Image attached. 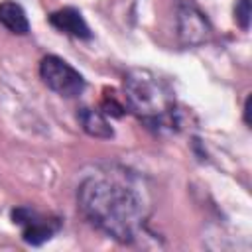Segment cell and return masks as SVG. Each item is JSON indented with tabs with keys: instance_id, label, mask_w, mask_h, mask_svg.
I'll list each match as a JSON object with an SVG mask.
<instances>
[{
	"instance_id": "5",
	"label": "cell",
	"mask_w": 252,
	"mask_h": 252,
	"mask_svg": "<svg viewBox=\"0 0 252 252\" xmlns=\"http://www.w3.org/2000/svg\"><path fill=\"white\" fill-rule=\"evenodd\" d=\"M211 28L205 20V16L193 8V6H183L179 10V35L185 43L189 45H197L203 43L209 35Z\"/></svg>"
},
{
	"instance_id": "2",
	"label": "cell",
	"mask_w": 252,
	"mask_h": 252,
	"mask_svg": "<svg viewBox=\"0 0 252 252\" xmlns=\"http://www.w3.org/2000/svg\"><path fill=\"white\" fill-rule=\"evenodd\" d=\"M124 93L128 108L152 128H165L175 124V96L173 91L148 69H134L124 79Z\"/></svg>"
},
{
	"instance_id": "8",
	"label": "cell",
	"mask_w": 252,
	"mask_h": 252,
	"mask_svg": "<svg viewBox=\"0 0 252 252\" xmlns=\"http://www.w3.org/2000/svg\"><path fill=\"white\" fill-rule=\"evenodd\" d=\"M79 122L83 126V130L94 138H112L114 136V130L110 126V122L106 120V116L98 110H93V108H81L79 110Z\"/></svg>"
},
{
	"instance_id": "9",
	"label": "cell",
	"mask_w": 252,
	"mask_h": 252,
	"mask_svg": "<svg viewBox=\"0 0 252 252\" xmlns=\"http://www.w3.org/2000/svg\"><path fill=\"white\" fill-rule=\"evenodd\" d=\"M236 22L246 30L250 22V0H238L236 2Z\"/></svg>"
},
{
	"instance_id": "1",
	"label": "cell",
	"mask_w": 252,
	"mask_h": 252,
	"mask_svg": "<svg viewBox=\"0 0 252 252\" xmlns=\"http://www.w3.org/2000/svg\"><path fill=\"white\" fill-rule=\"evenodd\" d=\"M77 203L83 217L114 240L132 242L144 232L146 199L126 173L100 171L85 177L77 191Z\"/></svg>"
},
{
	"instance_id": "3",
	"label": "cell",
	"mask_w": 252,
	"mask_h": 252,
	"mask_svg": "<svg viewBox=\"0 0 252 252\" xmlns=\"http://www.w3.org/2000/svg\"><path fill=\"white\" fill-rule=\"evenodd\" d=\"M39 75L43 83L61 96H79L85 91L83 75L57 55H47L39 63Z\"/></svg>"
},
{
	"instance_id": "4",
	"label": "cell",
	"mask_w": 252,
	"mask_h": 252,
	"mask_svg": "<svg viewBox=\"0 0 252 252\" xmlns=\"http://www.w3.org/2000/svg\"><path fill=\"white\" fill-rule=\"evenodd\" d=\"M12 219L14 222L22 228V238L24 242L32 244V246H39L43 242H47L61 226L57 217H47L41 215L30 207H18L12 211Z\"/></svg>"
},
{
	"instance_id": "10",
	"label": "cell",
	"mask_w": 252,
	"mask_h": 252,
	"mask_svg": "<svg viewBox=\"0 0 252 252\" xmlns=\"http://www.w3.org/2000/svg\"><path fill=\"white\" fill-rule=\"evenodd\" d=\"M248 114H250V96H248V98H246V102H244V122H246V124H250Z\"/></svg>"
},
{
	"instance_id": "6",
	"label": "cell",
	"mask_w": 252,
	"mask_h": 252,
	"mask_svg": "<svg viewBox=\"0 0 252 252\" xmlns=\"http://www.w3.org/2000/svg\"><path fill=\"white\" fill-rule=\"evenodd\" d=\"M49 24L67 33V35H73V37H81V39H89L91 37V30L83 18V14L77 10V8H61V10H55L51 16H49Z\"/></svg>"
},
{
	"instance_id": "7",
	"label": "cell",
	"mask_w": 252,
	"mask_h": 252,
	"mask_svg": "<svg viewBox=\"0 0 252 252\" xmlns=\"http://www.w3.org/2000/svg\"><path fill=\"white\" fill-rule=\"evenodd\" d=\"M0 24L18 35H26L30 32V22H28L24 8L12 0L0 2Z\"/></svg>"
}]
</instances>
